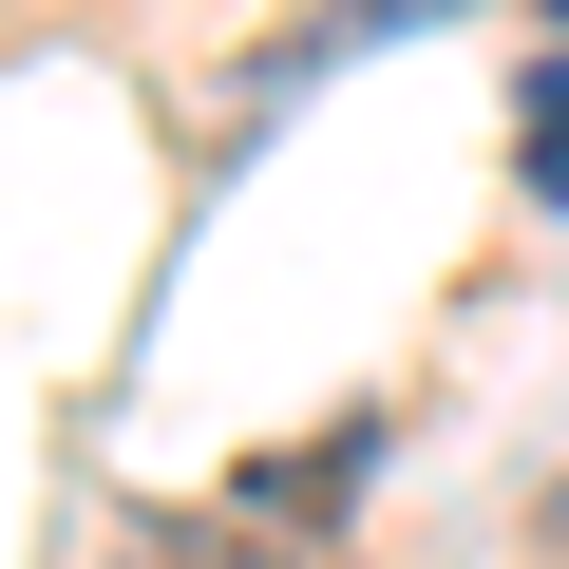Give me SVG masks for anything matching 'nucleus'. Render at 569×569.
Listing matches in <instances>:
<instances>
[{"label": "nucleus", "instance_id": "7ed1b4c3", "mask_svg": "<svg viewBox=\"0 0 569 569\" xmlns=\"http://www.w3.org/2000/svg\"><path fill=\"white\" fill-rule=\"evenodd\" d=\"M133 569H266V531H190V512H152V531H133Z\"/></svg>", "mask_w": 569, "mask_h": 569}, {"label": "nucleus", "instance_id": "f257e3e1", "mask_svg": "<svg viewBox=\"0 0 569 569\" xmlns=\"http://www.w3.org/2000/svg\"><path fill=\"white\" fill-rule=\"evenodd\" d=\"M361 456H380V437H361V418H342V437H305V456H266V475H247V512H266V531H323V512H342V475H361Z\"/></svg>", "mask_w": 569, "mask_h": 569}, {"label": "nucleus", "instance_id": "f03ea898", "mask_svg": "<svg viewBox=\"0 0 569 569\" xmlns=\"http://www.w3.org/2000/svg\"><path fill=\"white\" fill-rule=\"evenodd\" d=\"M512 152H531V209H569V58L531 77V114H512Z\"/></svg>", "mask_w": 569, "mask_h": 569}, {"label": "nucleus", "instance_id": "20e7f679", "mask_svg": "<svg viewBox=\"0 0 569 569\" xmlns=\"http://www.w3.org/2000/svg\"><path fill=\"white\" fill-rule=\"evenodd\" d=\"M550 20H569V0H550Z\"/></svg>", "mask_w": 569, "mask_h": 569}]
</instances>
